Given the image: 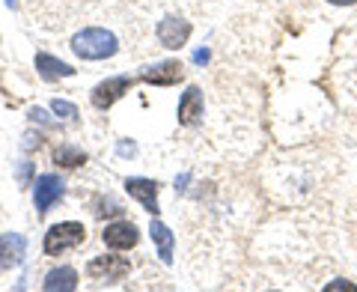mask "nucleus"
Here are the masks:
<instances>
[{
    "label": "nucleus",
    "instance_id": "nucleus-16",
    "mask_svg": "<svg viewBox=\"0 0 357 292\" xmlns=\"http://www.w3.org/2000/svg\"><path fill=\"white\" fill-rule=\"evenodd\" d=\"M51 110H54L57 117H63V119H75V117H77V108H75L72 102H63V98H54Z\"/></svg>",
    "mask_w": 357,
    "mask_h": 292
},
{
    "label": "nucleus",
    "instance_id": "nucleus-3",
    "mask_svg": "<svg viewBox=\"0 0 357 292\" xmlns=\"http://www.w3.org/2000/svg\"><path fill=\"white\" fill-rule=\"evenodd\" d=\"M134 87V78L131 75H116V78H107V81H102L96 89H93V105L107 110L114 102H119L122 96L128 93V89Z\"/></svg>",
    "mask_w": 357,
    "mask_h": 292
},
{
    "label": "nucleus",
    "instance_id": "nucleus-14",
    "mask_svg": "<svg viewBox=\"0 0 357 292\" xmlns=\"http://www.w3.org/2000/svg\"><path fill=\"white\" fill-rule=\"evenodd\" d=\"M149 235H152V242L158 244V256L164 263H173V233L167 224L161 221H152L149 224Z\"/></svg>",
    "mask_w": 357,
    "mask_h": 292
},
{
    "label": "nucleus",
    "instance_id": "nucleus-19",
    "mask_svg": "<svg viewBox=\"0 0 357 292\" xmlns=\"http://www.w3.org/2000/svg\"><path fill=\"white\" fill-rule=\"evenodd\" d=\"M328 3H337V6H351V3H357V0H328Z\"/></svg>",
    "mask_w": 357,
    "mask_h": 292
},
{
    "label": "nucleus",
    "instance_id": "nucleus-12",
    "mask_svg": "<svg viewBox=\"0 0 357 292\" xmlns=\"http://www.w3.org/2000/svg\"><path fill=\"white\" fill-rule=\"evenodd\" d=\"M36 72L45 78V81H60V78H72L75 75V69L69 63L51 57V54H45V51L36 54Z\"/></svg>",
    "mask_w": 357,
    "mask_h": 292
},
{
    "label": "nucleus",
    "instance_id": "nucleus-17",
    "mask_svg": "<svg viewBox=\"0 0 357 292\" xmlns=\"http://www.w3.org/2000/svg\"><path fill=\"white\" fill-rule=\"evenodd\" d=\"M328 292H337V289H351V292H357V286L354 284H349V280H333L331 286H325Z\"/></svg>",
    "mask_w": 357,
    "mask_h": 292
},
{
    "label": "nucleus",
    "instance_id": "nucleus-6",
    "mask_svg": "<svg viewBox=\"0 0 357 292\" xmlns=\"http://www.w3.org/2000/svg\"><path fill=\"white\" fill-rule=\"evenodd\" d=\"M191 39V21H182V18H164L158 24V42L164 48L178 51L182 45Z\"/></svg>",
    "mask_w": 357,
    "mask_h": 292
},
{
    "label": "nucleus",
    "instance_id": "nucleus-1",
    "mask_svg": "<svg viewBox=\"0 0 357 292\" xmlns=\"http://www.w3.org/2000/svg\"><path fill=\"white\" fill-rule=\"evenodd\" d=\"M116 36L105 27H86L72 36V51L81 60H107L116 54Z\"/></svg>",
    "mask_w": 357,
    "mask_h": 292
},
{
    "label": "nucleus",
    "instance_id": "nucleus-8",
    "mask_svg": "<svg viewBox=\"0 0 357 292\" xmlns=\"http://www.w3.org/2000/svg\"><path fill=\"white\" fill-rule=\"evenodd\" d=\"M27 256V239L18 233H6L0 235V268H13L21 265Z\"/></svg>",
    "mask_w": 357,
    "mask_h": 292
},
{
    "label": "nucleus",
    "instance_id": "nucleus-13",
    "mask_svg": "<svg viewBox=\"0 0 357 292\" xmlns=\"http://www.w3.org/2000/svg\"><path fill=\"white\" fill-rule=\"evenodd\" d=\"M42 286H45V292H57V289L72 292V289H77V272L69 265H60V268H54V272H48Z\"/></svg>",
    "mask_w": 357,
    "mask_h": 292
},
{
    "label": "nucleus",
    "instance_id": "nucleus-7",
    "mask_svg": "<svg viewBox=\"0 0 357 292\" xmlns=\"http://www.w3.org/2000/svg\"><path fill=\"white\" fill-rule=\"evenodd\" d=\"M140 78L155 87H173L185 78V69H182V63H176V60H164V63H155L149 69H143Z\"/></svg>",
    "mask_w": 357,
    "mask_h": 292
},
{
    "label": "nucleus",
    "instance_id": "nucleus-18",
    "mask_svg": "<svg viewBox=\"0 0 357 292\" xmlns=\"http://www.w3.org/2000/svg\"><path fill=\"white\" fill-rule=\"evenodd\" d=\"M194 60H197V63H208V51H197Z\"/></svg>",
    "mask_w": 357,
    "mask_h": 292
},
{
    "label": "nucleus",
    "instance_id": "nucleus-10",
    "mask_svg": "<svg viewBox=\"0 0 357 292\" xmlns=\"http://www.w3.org/2000/svg\"><path fill=\"white\" fill-rule=\"evenodd\" d=\"M199 117H203V89L188 87L185 96L178 98V122L182 126H197Z\"/></svg>",
    "mask_w": 357,
    "mask_h": 292
},
{
    "label": "nucleus",
    "instance_id": "nucleus-15",
    "mask_svg": "<svg viewBox=\"0 0 357 292\" xmlns=\"http://www.w3.org/2000/svg\"><path fill=\"white\" fill-rule=\"evenodd\" d=\"M54 161L63 164V167H81V164H86V155H84V149L66 143V146H60V149L54 152Z\"/></svg>",
    "mask_w": 357,
    "mask_h": 292
},
{
    "label": "nucleus",
    "instance_id": "nucleus-9",
    "mask_svg": "<svg viewBox=\"0 0 357 292\" xmlns=\"http://www.w3.org/2000/svg\"><path fill=\"white\" fill-rule=\"evenodd\" d=\"M105 244L107 248H114V251H128L137 244V227L128 221H116V224H110V227L105 230Z\"/></svg>",
    "mask_w": 357,
    "mask_h": 292
},
{
    "label": "nucleus",
    "instance_id": "nucleus-4",
    "mask_svg": "<svg viewBox=\"0 0 357 292\" xmlns=\"http://www.w3.org/2000/svg\"><path fill=\"white\" fill-rule=\"evenodd\" d=\"M63 197V182H60V176H54V173H45L36 179V188H33V200H36V212L39 215H45L57 200Z\"/></svg>",
    "mask_w": 357,
    "mask_h": 292
},
{
    "label": "nucleus",
    "instance_id": "nucleus-5",
    "mask_svg": "<svg viewBox=\"0 0 357 292\" xmlns=\"http://www.w3.org/2000/svg\"><path fill=\"white\" fill-rule=\"evenodd\" d=\"M126 191L137 200V203L152 212V215H158V182L155 179H143V176H134V179H126Z\"/></svg>",
    "mask_w": 357,
    "mask_h": 292
},
{
    "label": "nucleus",
    "instance_id": "nucleus-11",
    "mask_svg": "<svg viewBox=\"0 0 357 292\" xmlns=\"http://www.w3.org/2000/svg\"><path fill=\"white\" fill-rule=\"evenodd\" d=\"M89 277H107V280H122L128 272H131V265L128 260H119V256H96L93 263H89Z\"/></svg>",
    "mask_w": 357,
    "mask_h": 292
},
{
    "label": "nucleus",
    "instance_id": "nucleus-2",
    "mask_svg": "<svg viewBox=\"0 0 357 292\" xmlns=\"http://www.w3.org/2000/svg\"><path fill=\"white\" fill-rule=\"evenodd\" d=\"M84 224L77 221H63V224H54V227L48 230V235H45V254L48 256H60L66 251L77 248V244L84 242Z\"/></svg>",
    "mask_w": 357,
    "mask_h": 292
}]
</instances>
